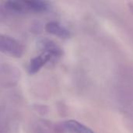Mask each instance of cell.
I'll return each mask as SVG.
<instances>
[{
  "instance_id": "obj_5",
  "label": "cell",
  "mask_w": 133,
  "mask_h": 133,
  "mask_svg": "<svg viewBox=\"0 0 133 133\" xmlns=\"http://www.w3.org/2000/svg\"><path fill=\"white\" fill-rule=\"evenodd\" d=\"M62 126L68 133H94L90 128L75 120L65 121Z\"/></svg>"
},
{
  "instance_id": "obj_4",
  "label": "cell",
  "mask_w": 133,
  "mask_h": 133,
  "mask_svg": "<svg viewBox=\"0 0 133 133\" xmlns=\"http://www.w3.org/2000/svg\"><path fill=\"white\" fill-rule=\"evenodd\" d=\"M45 30L48 33L60 38H68L70 36L69 31L61 23L55 21L47 23L45 25Z\"/></svg>"
},
{
  "instance_id": "obj_2",
  "label": "cell",
  "mask_w": 133,
  "mask_h": 133,
  "mask_svg": "<svg viewBox=\"0 0 133 133\" xmlns=\"http://www.w3.org/2000/svg\"><path fill=\"white\" fill-rule=\"evenodd\" d=\"M48 6V3L44 1H10L5 2V7L8 9L19 12H45Z\"/></svg>"
},
{
  "instance_id": "obj_1",
  "label": "cell",
  "mask_w": 133,
  "mask_h": 133,
  "mask_svg": "<svg viewBox=\"0 0 133 133\" xmlns=\"http://www.w3.org/2000/svg\"><path fill=\"white\" fill-rule=\"evenodd\" d=\"M43 51L37 56L32 58L28 66V71L30 74L39 72L46 64L56 57L62 55L61 49L51 41H44L42 44Z\"/></svg>"
},
{
  "instance_id": "obj_3",
  "label": "cell",
  "mask_w": 133,
  "mask_h": 133,
  "mask_svg": "<svg viewBox=\"0 0 133 133\" xmlns=\"http://www.w3.org/2000/svg\"><path fill=\"white\" fill-rule=\"evenodd\" d=\"M0 50L2 53L14 58L21 57L23 52L22 44L16 39L7 35L1 36Z\"/></svg>"
}]
</instances>
